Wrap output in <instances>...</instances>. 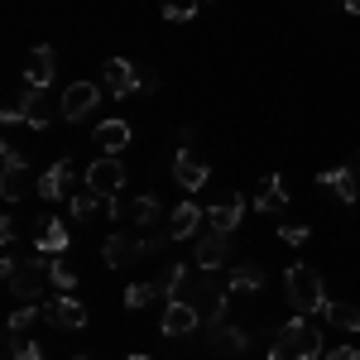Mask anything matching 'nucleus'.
Here are the masks:
<instances>
[{
	"label": "nucleus",
	"mask_w": 360,
	"mask_h": 360,
	"mask_svg": "<svg viewBox=\"0 0 360 360\" xmlns=\"http://www.w3.org/2000/svg\"><path fill=\"white\" fill-rule=\"evenodd\" d=\"M149 298H159V288H154V283H130V288H125V307H130V312H139Z\"/></svg>",
	"instance_id": "7c9ffc66"
},
{
	"label": "nucleus",
	"mask_w": 360,
	"mask_h": 360,
	"mask_svg": "<svg viewBox=\"0 0 360 360\" xmlns=\"http://www.w3.org/2000/svg\"><path fill=\"white\" fill-rule=\"evenodd\" d=\"M322 317H327V327H336V332H360V307L356 303H327Z\"/></svg>",
	"instance_id": "5701e85b"
},
{
	"label": "nucleus",
	"mask_w": 360,
	"mask_h": 360,
	"mask_svg": "<svg viewBox=\"0 0 360 360\" xmlns=\"http://www.w3.org/2000/svg\"><path fill=\"white\" fill-rule=\"evenodd\" d=\"M144 255H149V236H139V231H120V236H111V240L101 245V259H106L111 269L130 264V259H144Z\"/></svg>",
	"instance_id": "0eeeda50"
},
{
	"label": "nucleus",
	"mask_w": 360,
	"mask_h": 360,
	"mask_svg": "<svg viewBox=\"0 0 360 360\" xmlns=\"http://www.w3.org/2000/svg\"><path fill=\"white\" fill-rule=\"evenodd\" d=\"M96 101H101V86L96 82H72L63 91V120H82Z\"/></svg>",
	"instance_id": "dca6fc26"
},
{
	"label": "nucleus",
	"mask_w": 360,
	"mask_h": 360,
	"mask_svg": "<svg viewBox=\"0 0 360 360\" xmlns=\"http://www.w3.org/2000/svg\"><path fill=\"white\" fill-rule=\"evenodd\" d=\"M49 278L58 283V293H72V288H77V274H72L68 255H53V264H49Z\"/></svg>",
	"instance_id": "cd10ccee"
},
{
	"label": "nucleus",
	"mask_w": 360,
	"mask_h": 360,
	"mask_svg": "<svg viewBox=\"0 0 360 360\" xmlns=\"http://www.w3.org/2000/svg\"><path fill=\"white\" fill-rule=\"evenodd\" d=\"M317 183H322L327 193H336L341 202H360V173H356V164L322 168V173H317Z\"/></svg>",
	"instance_id": "f8f14e48"
},
{
	"label": "nucleus",
	"mask_w": 360,
	"mask_h": 360,
	"mask_svg": "<svg viewBox=\"0 0 360 360\" xmlns=\"http://www.w3.org/2000/svg\"><path fill=\"white\" fill-rule=\"evenodd\" d=\"M322 356V327L312 317H288L269 341V360H317Z\"/></svg>",
	"instance_id": "f257e3e1"
},
{
	"label": "nucleus",
	"mask_w": 360,
	"mask_h": 360,
	"mask_svg": "<svg viewBox=\"0 0 360 360\" xmlns=\"http://www.w3.org/2000/svg\"><path fill=\"white\" fill-rule=\"evenodd\" d=\"M346 10H351V15H360V0H346Z\"/></svg>",
	"instance_id": "f704fd0d"
},
{
	"label": "nucleus",
	"mask_w": 360,
	"mask_h": 360,
	"mask_svg": "<svg viewBox=\"0 0 360 360\" xmlns=\"http://www.w3.org/2000/svg\"><path fill=\"white\" fill-rule=\"evenodd\" d=\"M125 360H149V356H125Z\"/></svg>",
	"instance_id": "c9c22d12"
},
{
	"label": "nucleus",
	"mask_w": 360,
	"mask_h": 360,
	"mask_svg": "<svg viewBox=\"0 0 360 360\" xmlns=\"http://www.w3.org/2000/svg\"><path fill=\"white\" fill-rule=\"evenodd\" d=\"M197 5H202V0H168V5H164V20H173V25H188V20L197 15Z\"/></svg>",
	"instance_id": "c756f323"
},
{
	"label": "nucleus",
	"mask_w": 360,
	"mask_h": 360,
	"mask_svg": "<svg viewBox=\"0 0 360 360\" xmlns=\"http://www.w3.org/2000/svg\"><path fill=\"white\" fill-rule=\"evenodd\" d=\"M240 217H245V197H240V193H221L212 207H207V221H212V231H226V236L240 226Z\"/></svg>",
	"instance_id": "9b49d317"
},
{
	"label": "nucleus",
	"mask_w": 360,
	"mask_h": 360,
	"mask_svg": "<svg viewBox=\"0 0 360 360\" xmlns=\"http://www.w3.org/2000/svg\"><path fill=\"white\" fill-rule=\"evenodd\" d=\"M188 303L197 307V317L202 322H212V327H221V312H226V298L236 293L231 288V274L226 269H202V278H188Z\"/></svg>",
	"instance_id": "f03ea898"
},
{
	"label": "nucleus",
	"mask_w": 360,
	"mask_h": 360,
	"mask_svg": "<svg viewBox=\"0 0 360 360\" xmlns=\"http://www.w3.org/2000/svg\"><path fill=\"white\" fill-rule=\"evenodd\" d=\"M202 221H207V212H202L197 202H178L173 217H168V236H173V240H188V236H197Z\"/></svg>",
	"instance_id": "a211bd4d"
},
{
	"label": "nucleus",
	"mask_w": 360,
	"mask_h": 360,
	"mask_svg": "<svg viewBox=\"0 0 360 360\" xmlns=\"http://www.w3.org/2000/svg\"><path fill=\"white\" fill-rule=\"evenodd\" d=\"M10 106H20L29 130H49L53 120H63V96H49V86H29L25 82V96H15Z\"/></svg>",
	"instance_id": "20e7f679"
},
{
	"label": "nucleus",
	"mask_w": 360,
	"mask_h": 360,
	"mask_svg": "<svg viewBox=\"0 0 360 360\" xmlns=\"http://www.w3.org/2000/svg\"><path fill=\"white\" fill-rule=\"evenodd\" d=\"M5 351H10V360H44V351H39V341L25 332H10V341H5Z\"/></svg>",
	"instance_id": "a878e982"
},
{
	"label": "nucleus",
	"mask_w": 360,
	"mask_h": 360,
	"mask_svg": "<svg viewBox=\"0 0 360 360\" xmlns=\"http://www.w3.org/2000/svg\"><path fill=\"white\" fill-rule=\"evenodd\" d=\"M164 336H193L197 327H202V317H197V307L188 303V298H173V303L164 307Z\"/></svg>",
	"instance_id": "2eb2a0df"
},
{
	"label": "nucleus",
	"mask_w": 360,
	"mask_h": 360,
	"mask_svg": "<svg viewBox=\"0 0 360 360\" xmlns=\"http://www.w3.org/2000/svg\"><path fill=\"white\" fill-rule=\"evenodd\" d=\"M39 317H44V307H39V303L15 307V312H10V322H5V332H29V327H34Z\"/></svg>",
	"instance_id": "c85d7f7f"
},
{
	"label": "nucleus",
	"mask_w": 360,
	"mask_h": 360,
	"mask_svg": "<svg viewBox=\"0 0 360 360\" xmlns=\"http://www.w3.org/2000/svg\"><path fill=\"white\" fill-rule=\"evenodd\" d=\"M101 202H111V197H101L96 188H82V193H72V202H68V212H72V221H86Z\"/></svg>",
	"instance_id": "b1692460"
},
{
	"label": "nucleus",
	"mask_w": 360,
	"mask_h": 360,
	"mask_svg": "<svg viewBox=\"0 0 360 360\" xmlns=\"http://www.w3.org/2000/svg\"><path fill=\"white\" fill-rule=\"evenodd\" d=\"M34 250H44V255H68V226L58 221V217H44Z\"/></svg>",
	"instance_id": "4be33fe9"
},
{
	"label": "nucleus",
	"mask_w": 360,
	"mask_h": 360,
	"mask_svg": "<svg viewBox=\"0 0 360 360\" xmlns=\"http://www.w3.org/2000/svg\"><path fill=\"white\" fill-rule=\"evenodd\" d=\"M327 360H360V351H356V346H351V341H346V346H336V351H332V356H327Z\"/></svg>",
	"instance_id": "72a5a7b5"
},
{
	"label": "nucleus",
	"mask_w": 360,
	"mask_h": 360,
	"mask_svg": "<svg viewBox=\"0 0 360 360\" xmlns=\"http://www.w3.org/2000/svg\"><path fill=\"white\" fill-rule=\"evenodd\" d=\"M53 72H58V53L49 49V44L29 49V58H25V82L29 86H49V82H53Z\"/></svg>",
	"instance_id": "f3484780"
},
{
	"label": "nucleus",
	"mask_w": 360,
	"mask_h": 360,
	"mask_svg": "<svg viewBox=\"0 0 360 360\" xmlns=\"http://www.w3.org/2000/svg\"><path fill=\"white\" fill-rule=\"evenodd\" d=\"M217 336H221V346L231 351V356H240V351H250V336L240 332V327H217Z\"/></svg>",
	"instance_id": "2f4dec72"
},
{
	"label": "nucleus",
	"mask_w": 360,
	"mask_h": 360,
	"mask_svg": "<svg viewBox=\"0 0 360 360\" xmlns=\"http://www.w3.org/2000/svg\"><path fill=\"white\" fill-rule=\"evenodd\" d=\"M0 154H5V173H0V197H5V202H20V197H29V188H39V183L29 178V164L20 159L15 139H5V144H0Z\"/></svg>",
	"instance_id": "39448f33"
},
{
	"label": "nucleus",
	"mask_w": 360,
	"mask_h": 360,
	"mask_svg": "<svg viewBox=\"0 0 360 360\" xmlns=\"http://www.w3.org/2000/svg\"><path fill=\"white\" fill-rule=\"evenodd\" d=\"M250 207H255V212H283V207H288V188H283V178H278V173H269V178L255 188Z\"/></svg>",
	"instance_id": "6ab92c4d"
},
{
	"label": "nucleus",
	"mask_w": 360,
	"mask_h": 360,
	"mask_svg": "<svg viewBox=\"0 0 360 360\" xmlns=\"http://www.w3.org/2000/svg\"><path fill=\"white\" fill-rule=\"evenodd\" d=\"M207 178H212V164L193 154V149H178V159H173V183L183 188V193H197V188H207Z\"/></svg>",
	"instance_id": "6e6552de"
},
{
	"label": "nucleus",
	"mask_w": 360,
	"mask_h": 360,
	"mask_svg": "<svg viewBox=\"0 0 360 360\" xmlns=\"http://www.w3.org/2000/svg\"><path fill=\"white\" fill-rule=\"evenodd\" d=\"M183 288H188V269L183 264H168V274L159 278V298L173 303V298H183Z\"/></svg>",
	"instance_id": "393cba45"
},
{
	"label": "nucleus",
	"mask_w": 360,
	"mask_h": 360,
	"mask_svg": "<svg viewBox=\"0 0 360 360\" xmlns=\"http://www.w3.org/2000/svg\"><path fill=\"white\" fill-rule=\"evenodd\" d=\"M44 317L53 322V327H68V332H82L86 327V307L72 298V293H58V298H49L44 303Z\"/></svg>",
	"instance_id": "9d476101"
},
{
	"label": "nucleus",
	"mask_w": 360,
	"mask_h": 360,
	"mask_svg": "<svg viewBox=\"0 0 360 360\" xmlns=\"http://www.w3.org/2000/svg\"><path fill=\"white\" fill-rule=\"evenodd\" d=\"M197 264L202 269H231V236L226 231H207L197 240Z\"/></svg>",
	"instance_id": "4468645a"
},
{
	"label": "nucleus",
	"mask_w": 360,
	"mask_h": 360,
	"mask_svg": "<svg viewBox=\"0 0 360 360\" xmlns=\"http://www.w3.org/2000/svg\"><path fill=\"white\" fill-rule=\"evenodd\" d=\"M278 236H283L288 245H303V240L312 236V231H307V226H293V221H283V226H278Z\"/></svg>",
	"instance_id": "473e14b6"
},
{
	"label": "nucleus",
	"mask_w": 360,
	"mask_h": 360,
	"mask_svg": "<svg viewBox=\"0 0 360 360\" xmlns=\"http://www.w3.org/2000/svg\"><path fill=\"white\" fill-rule=\"evenodd\" d=\"M86 188H96L101 197H120V188H125V168H120V159H115V154H101L96 164L86 168Z\"/></svg>",
	"instance_id": "1a4fd4ad"
},
{
	"label": "nucleus",
	"mask_w": 360,
	"mask_h": 360,
	"mask_svg": "<svg viewBox=\"0 0 360 360\" xmlns=\"http://www.w3.org/2000/svg\"><path fill=\"white\" fill-rule=\"evenodd\" d=\"M283 288H288V303H293L298 317H322V307L332 303V298H327V288H322V274H317V269H307V264H288Z\"/></svg>",
	"instance_id": "7ed1b4c3"
},
{
	"label": "nucleus",
	"mask_w": 360,
	"mask_h": 360,
	"mask_svg": "<svg viewBox=\"0 0 360 360\" xmlns=\"http://www.w3.org/2000/svg\"><path fill=\"white\" fill-rule=\"evenodd\" d=\"M91 144H96L101 154H120V149L130 144V125H125V120H101L96 135H91Z\"/></svg>",
	"instance_id": "412c9836"
},
{
	"label": "nucleus",
	"mask_w": 360,
	"mask_h": 360,
	"mask_svg": "<svg viewBox=\"0 0 360 360\" xmlns=\"http://www.w3.org/2000/svg\"><path fill=\"white\" fill-rule=\"evenodd\" d=\"M77 360H86V356H77Z\"/></svg>",
	"instance_id": "e433bc0d"
},
{
	"label": "nucleus",
	"mask_w": 360,
	"mask_h": 360,
	"mask_svg": "<svg viewBox=\"0 0 360 360\" xmlns=\"http://www.w3.org/2000/svg\"><path fill=\"white\" fill-rule=\"evenodd\" d=\"M231 288H264V269L259 264H231Z\"/></svg>",
	"instance_id": "bb28decb"
},
{
	"label": "nucleus",
	"mask_w": 360,
	"mask_h": 360,
	"mask_svg": "<svg viewBox=\"0 0 360 360\" xmlns=\"http://www.w3.org/2000/svg\"><path fill=\"white\" fill-rule=\"evenodd\" d=\"M106 217H115V221H139L149 231V226L164 217V207H159V197H149V193L130 197V202H125V197H111V202H106Z\"/></svg>",
	"instance_id": "423d86ee"
},
{
	"label": "nucleus",
	"mask_w": 360,
	"mask_h": 360,
	"mask_svg": "<svg viewBox=\"0 0 360 360\" xmlns=\"http://www.w3.org/2000/svg\"><path fill=\"white\" fill-rule=\"evenodd\" d=\"M139 82H144V72L130 58H106V91L111 96H130V91H139Z\"/></svg>",
	"instance_id": "ddd939ff"
},
{
	"label": "nucleus",
	"mask_w": 360,
	"mask_h": 360,
	"mask_svg": "<svg viewBox=\"0 0 360 360\" xmlns=\"http://www.w3.org/2000/svg\"><path fill=\"white\" fill-rule=\"evenodd\" d=\"M68 183H72V159H58V164L39 178V188H34V193L44 197V202H58V197L68 193Z\"/></svg>",
	"instance_id": "aec40b11"
}]
</instances>
